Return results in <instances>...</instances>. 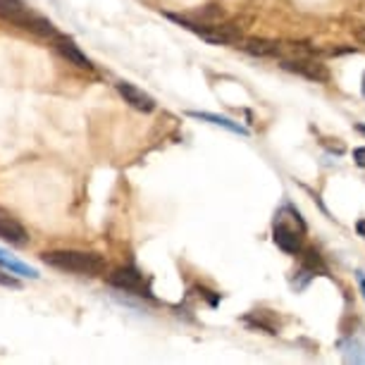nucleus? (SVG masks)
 Returning a JSON list of instances; mask_svg holds the SVG:
<instances>
[{
	"instance_id": "f257e3e1",
	"label": "nucleus",
	"mask_w": 365,
	"mask_h": 365,
	"mask_svg": "<svg viewBox=\"0 0 365 365\" xmlns=\"http://www.w3.org/2000/svg\"><path fill=\"white\" fill-rule=\"evenodd\" d=\"M41 258H43V263L48 267H55L60 272L86 274V277H98V274L106 272V258L91 251L63 249V251H48Z\"/></svg>"
},
{
	"instance_id": "f03ea898",
	"label": "nucleus",
	"mask_w": 365,
	"mask_h": 365,
	"mask_svg": "<svg viewBox=\"0 0 365 365\" xmlns=\"http://www.w3.org/2000/svg\"><path fill=\"white\" fill-rule=\"evenodd\" d=\"M0 19L8 24H15L24 31H31L34 36H41V38L58 36V29H55V24L51 19L34 15L22 0H0Z\"/></svg>"
},
{
	"instance_id": "7ed1b4c3",
	"label": "nucleus",
	"mask_w": 365,
	"mask_h": 365,
	"mask_svg": "<svg viewBox=\"0 0 365 365\" xmlns=\"http://www.w3.org/2000/svg\"><path fill=\"white\" fill-rule=\"evenodd\" d=\"M165 17L172 19L175 24H179L182 29H187V31H191V34H196V36H201L203 41H208V43H215V46H232V43H239V38H241V31H239L234 24L194 22V19H189V17L172 15V12H168Z\"/></svg>"
},
{
	"instance_id": "20e7f679",
	"label": "nucleus",
	"mask_w": 365,
	"mask_h": 365,
	"mask_svg": "<svg viewBox=\"0 0 365 365\" xmlns=\"http://www.w3.org/2000/svg\"><path fill=\"white\" fill-rule=\"evenodd\" d=\"M108 284L115 289H122V292L136 294V296H150L146 279H143V272L134 265H125V267L113 270L108 274Z\"/></svg>"
},
{
	"instance_id": "39448f33",
	"label": "nucleus",
	"mask_w": 365,
	"mask_h": 365,
	"mask_svg": "<svg viewBox=\"0 0 365 365\" xmlns=\"http://www.w3.org/2000/svg\"><path fill=\"white\" fill-rule=\"evenodd\" d=\"M282 70L287 72H294L299 74V77H306L315 81V84H327L329 81V70L325 63H320V60H313V58H287L282 60Z\"/></svg>"
},
{
	"instance_id": "423d86ee",
	"label": "nucleus",
	"mask_w": 365,
	"mask_h": 365,
	"mask_svg": "<svg viewBox=\"0 0 365 365\" xmlns=\"http://www.w3.org/2000/svg\"><path fill=\"white\" fill-rule=\"evenodd\" d=\"M303 230H296L294 225L284 222L282 217H277V222L272 227V241L277 244V249H282L289 256H299L303 251Z\"/></svg>"
},
{
	"instance_id": "0eeeda50",
	"label": "nucleus",
	"mask_w": 365,
	"mask_h": 365,
	"mask_svg": "<svg viewBox=\"0 0 365 365\" xmlns=\"http://www.w3.org/2000/svg\"><path fill=\"white\" fill-rule=\"evenodd\" d=\"M53 48H55V53H58L63 60H67L70 65L79 67V70H93V63L86 58V53L81 51V48L74 43L72 38L58 34V36H53Z\"/></svg>"
},
{
	"instance_id": "6e6552de",
	"label": "nucleus",
	"mask_w": 365,
	"mask_h": 365,
	"mask_svg": "<svg viewBox=\"0 0 365 365\" xmlns=\"http://www.w3.org/2000/svg\"><path fill=\"white\" fill-rule=\"evenodd\" d=\"M115 88L129 108L139 110V113H153L155 110V98L143 91V88L129 84V81H120V84H115Z\"/></svg>"
},
{
	"instance_id": "1a4fd4ad",
	"label": "nucleus",
	"mask_w": 365,
	"mask_h": 365,
	"mask_svg": "<svg viewBox=\"0 0 365 365\" xmlns=\"http://www.w3.org/2000/svg\"><path fill=\"white\" fill-rule=\"evenodd\" d=\"M0 239L8 241L12 246H24L29 241V232L24 230L22 222H17L8 212H0Z\"/></svg>"
},
{
	"instance_id": "9d476101",
	"label": "nucleus",
	"mask_w": 365,
	"mask_h": 365,
	"mask_svg": "<svg viewBox=\"0 0 365 365\" xmlns=\"http://www.w3.org/2000/svg\"><path fill=\"white\" fill-rule=\"evenodd\" d=\"M244 325L265 334H279V320L270 311H251L244 315Z\"/></svg>"
},
{
	"instance_id": "9b49d317",
	"label": "nucleus",
	"mask_w": 365,
	"mask_h": 365,
	"mask_svg": "<svg viewBox=\"0 0 365 365\" xmlns=\"http://www.w3.org/2000/svg\"><path fill=\"white\" fill-rule=\"evenodd\" d=\"M237 48L253 55V58H270V55L279 53V43L270 38H246V41H241V43H237Z\"/></svg>"
},
{
	"instance_id": "f8f14e48",
	"label": "nucleus",
	"mask_w": 365,
	"mask_h": 365,
	"mask_svg": "<svg viewBox=\"0 0 365 365\" xmlns=\"http://www.w3.org/2000/svg\"><path fill=\"white\" fill-rule=\"evenodd\" d=\"M189 117H194V120H201V122H210V125L222 127V129H227V132H232V134L249 136V129H246L244 125H239V122L230 120V117H225V115H212V113H189Z\"/></svg>"
},
{
	"instance_id": "ddd939ff",
	"label": "nucleus",
	"mask_w": 365,
	"mask_h": 365,
	"mask_svg": "<svg viewBox=\"0 0 365 365\" xmlns=\"http://www.w3.org/2000/svg\"><path fill=\"white\" fill-rule=\"evenodd\" d=\"M0 267H3L5 272L15 274V277H26V279H38V272L34 270L31 265L22 263V260H17L15 256H10V253H5L0 249Z\"/></svg>"
},
{
	"instance_id": "4468645a",
	"label": "nucleus",
	"mask_w": 365,
	"mask_h": 365,
	"mask_svg": "<svg viewBox=\"0 0 365 365\" xmlns=\"http://www.w3.org/2000/svg\"><path fill=\"white\" fill-rule=\"evenodd\" d=\"M303 267H308L313 274H325V277H329V267L325 263V258L320 256V251L315 249H303Z\"/></svg>"
},
{
	"instance_id": "2eb2a0df",
	"label": "nucleus",
	"mask_w": 365,
	"mask_h": 365,
	"mask_svg": "<svg viewBox=\"0 0 365 365\" xmlns=\"http://www.w3.org/2000/svg\"><path fill=\"white\" fill-rule=\"evenodd\" d=\"M294 274H296V277L292 279V287L296 289V292H303V289L308 287V282L315 277V274L308 270V267H303V265L299 267V272H294Z\"/></svg>"
},
{
	"instance_id": "dca6fc26",
	"label": "nucleus",
	"mask_w": 365,
	"mask_h": 365,
	"mask_svg": "<svg viewBox=\"0 0 365 365\" xmlns=\"http://www.w3.org/2000/svg\"><path fill=\"white\" fill-rule=\"evenodd\" d=\"M322 146H325L329 153H334V155H344V153H346V146H344L339 139H322Z\"/></svg>"
},
{
	"instance_id": "f3484780",
	"label": "nucleus",
	"mask_w": 365,
	"mask_h": 365,
	"mask_svg": "<svg viewBox=\"0 0 365 365\" xmlns=\"http://www.w3.org/2000/svg\"><path fill=\"white\" fill-rule=\"evenodd\" d=\"M0 284L3 287H10V289H17L19 287V282L12 277L10 272H0Z\"/></svg>"
},
{
	"instance_id": "a211bd4d",
	"label": "nucleus",
	"mask_w": 365,
	"mask_h": 365,
	"mask_svg": "<svg viewBox=\"0 0 365 365\" xmlns=\"http://www.w3.org/2000/svg\"><path fill=\"white\" fill-rule=\"evenodd\" d=\"M354 163L358 165V168H363V170H365V146L354 148Z\"/></svg>"
},
{
	"instance_id": "6ab92c4d",
	"label": "nucleus",
	"mask_w": 365,
	"mask_h": 365,
	"mask_svg": "<svg viewBox=\"0 0 365 365\" xmlns=\"http://www.w3.org/2000/svg\"><path fill=\"white\" fill-rule=\"evenodd\" d=\"M354 38H356L361 46H365V24H358V26H354Z\"/></svg>"
},
{
	"instance_id": "aec40b11",
	"label": "nucleus",
	"mask_w": 365,
	"mask_h": 365,
	"mask_svg": "<svg viewBox=\"0 0 365 365\" xmlns=\"http://www.w3.org/2000/svg\"><path fill=\"white\" fill-rule=\"evenodd\" d=\"M356 282H358V289H361V294H363V299H365V272L363 270L356 272Z\"/></svg>"
},
{
	"instance_id": "412c9836",
	"label": "nucleus",
	"mask_w": 365,
	"mask_h": 365,
	"mask_svg": "<svg viewBox=\"0 0 365 365\" xmlns=\"http://www.w3.org/2000/svg\"><path fill=\"white\" fill-rule=\"evenodd\" d=\"M356 234H358V237H363V239H365V217H361V220L356 222Z\"/></svg>"
},
{
	"instance_id": "4be33fe9",
	"label": "nucleus",
	"mask_w": 365,
	"mask_h": 365,
	"mask_svg": "<svg viewBox=\"0 0 365 365\" xmlns=\"http://www.w3.org/2000/svg\"><path fill=\"white\" fill-rule=\"evenodd\" d=\"M356 132H361L365 136V125H363V122H361V125H356Z\"/></svg>"
},
{
	"instance_id": "5701e85b",
	"label": "nucleus",
	"mask_w": 365,
	"mask_h": 365,
	"mask_svg": "<svg viewBox=\"0 0 365 365\" xmlns=\"http://www.w3.org/2000/svg\"><path fill=\"white\" fill-rule=\"evenodd\" d=\"M361 93H363V98H365V72H363V81H361Z\"/></svg>"
}]
</instances>
